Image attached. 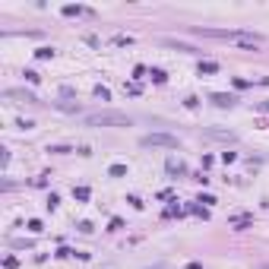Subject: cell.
I'll use <instances>...</instances> for the list:
<instances>
[{"label": "cell", "instance_id": "cell-1", "mask_svg": "<svg viewBox=\"0 0 269 269\" xmlns=\"http://www.w3.org/2000/svg\"><path fill=\"white\" fill-rule=\"evenodd\" d=\"M86 124H89V127H127L130 117L120 114V111H98V114L86 117Z\"/></svg>", "mask_w": 269, "mask_h": 269}, {"label": "cell", "instance_id": "cell-2", "mask_svg": "<svg viewBox=\"0 0 269 269\" xmlns=\"http://www.w3.org/2000/svg\"><path fill=\"white\" fill-rule=\"evenodd\" d=\"M143 146H168V149H175L178 136H171V133H149V136H143Z\"/></svg>", "mask_w": 269, "mask_h": 269}, {"label": "cell", "instance_id": "cell-3", "mask_svg": "<svg viewBox=\"0 0 269 269\" xmlns=\"http://www.w3.org/2000/svg\"><path fill=\"white\" fill-rule=\"evenodd\" d=\"M3 95H6V98H19V101H25V105H38V98H35V95H29V92H19V89H6Z\"/></svg>", "mask_w": 269, "mask_h": 269}, {"label": "cell", "instance_id": "cell-4", "mask_svg": "<svg viewBox=\"0 0 269 269\" xmlns=\"http://www.w3.org/2000/svg\"><path fill=\"white\" fill-rule=\"evenodd\" d=\"M212 101H215V105H234V98H231V95H212Z\"/></svg>", "mask_w": 269, "mask_h": 269}, {"label": "cell", "instance_id": "cell-5", "mask_svg": "<svg viewBox=\"0 0 269 269\" xmlns=\"http://www.w3.org/2000/svg\"><path fill=\"white\" fill-rule=\"evenodd\" d=\"M199 70H206V73H215V70H219V64H212V60H209V64H199Z\"/></svg>", "mask_w": 269, "mask_h": 269}, {"label": "cell", "instance_id": "cell-6", "mask_svg": "<svg viewBox=\"0 0 269 269\" xmlns=\"http://www.w3.org/2000/svg\"><path fill=\"white\" fill-rule=\"evenodd\" d=\"M263 269H269V263H266V266H263Z\"/></svg>", "mask_w": 269, "mask_h": 269}]
</instances>
